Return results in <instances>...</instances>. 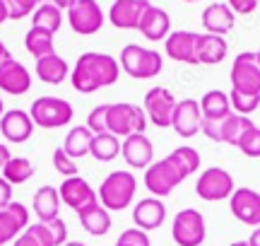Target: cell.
<instances>
[{
    "mask_svg": "<svg viewBox=\"0 0 260 246\" xmlns=\"http://www.w3.org/2000/svg\"><path fill=\"white\" fill-rule=\"evenodd\" d=\"M34 128L37 126L31 121L29 111H24V109H10V111H5V114L0 116V133L12 145L27 142L34 135Z\"/></svg>",
    "mask_w": 260,
    "mask_h": 246,
    "instance_id": "obj_14",
    "label": "cell"
},
{
    "mask_svg": "<svg viewBox=\"0 0 260 246\" xmlns=\"http://www.w3.org/2000/svg\"><path fill=\"white\" fill-rule=\"evenodd\" d=\"M29 116L34 126L39 128H46V131H56V128H65L68 123L73 121L75 109L68 99L60 97H39L31 102Z\"/></svg>",
    "mask_w": 260,
    "mask_h": 246,
    "instance_id": "obj_4",
    "label": "cell"
},
{
    "mask_svg": "<svg viewBox=\"0 0 260 246\" xmlns=\"http://www.w3.org/2000/svg\"><path fill=\"white\" fill-rule=\"evenodd\" d=\"M234 191H236L234 176L226 169H222V167H210V169L200 171V176L195 181V193H198V198L207 200V203L229 200Z\"/></svg>",
    "mask_w": 260,
    "mask_h": 246,
    "instance_id": "obj_7",
    "label": "cell"
},
{
    "mask_svg": "<svg viewBox=\"0 0 260 246\" xmlns=\"http://www.w3.org/2000/svg\"><path fill=\"white\" fill-rule=\"evenodd\" d=\"M255 58H258V63H260V51H255Z\"/></svg>",
    "mask_w": 260,
    "mask_h": 246,
    "instance_id": "obj_56",
    "label": "cell"
},
{
    "mask_svg": "<svg viewBox=\"0 0 260 246\" xmlns=\"http://www.w3.org/2000/svg\"><path fill=\"white\" fill-rule=\"evenodd\" d=\"M118 66L130 77H135V80H152V77H157L161 73L164 58L154 48H145V46H140V44H128L121 51Z\"/></svg>",
    "mask_w": 260,
    "mask_h": 246,
    "instance_id": "obj_3",
    "label": "cell"
},
{
    "mask_svg": "<svg viewBox=\"0 0 260 246\" xmlns=\"http://www.w3.org/2000/svg\"><path fill=\"white\" fill-rule=\"evenodd\" d=\"M248 246H260V227H255V229H253L251 239H248Z\"/></svg>",
    "mask_w": 260,
    "mask_h": 246,
    "instance_id": "obj_50",
    "label": "cell"
},
{
    "mask_svg": "<svg viewBox=\"0 0 260 246\" xmlns=\"http://www.w3.org/2000/svg\"><path fill=\"white\" fill-rule=\"evenodd\" d=\"M142 109L147 114V121L157 128H169L171 126V116H174V109H176V97L169 87H152L145 95V102H142Z\"/></svg>",
    "mask_w": 260,
    "mask_h": 246,
    "instance_id": "obj_11",
    "label": "cell"
},
{
    "mask_svg": "<svg viewBox=\"0 0 260 246\" xmlns=\"http://www.w3.org/2000/svg\"><path fill=\"white\" fill-rule=\"evenodd\" d=\"M31 208L37 212L39 222H51V220L60 218V196H58V189H53V186H41V189L34 193Z\"/></svg>",
    "mask_w": 260,
    "mask_h": 246,
    "instance_id": "obj_27",
    "label": "cell"
},
{
    "mask_svg": "<svg viewBox=\"0 0 260 246\" xmlns=\"http://www.w3.org/2000/svg\"><path fill=\"white\" fill-rule=\"evenodd\" d=\"M53 37H56V34H51V32H46V29L31 27L27 34H24V48H27L37 60L39 58H44V56H51V53H56Z\"/></svg>",
    "mask_w": 260,
    "mask_h": 246,
    "instance_id": "obj_30",
    "label": "cell"
},
{
    "mask_svg": "<svg viewBox=\"0 0 260 246\" xmlns=\"http://www.w3.org/2000/svg\"><path fill=\"white\" fill-rule=\"evenodd\" d=\"M229 53V44L217 34H200L198 37V66H217Z\"/></svg>",
    "mask_w": 260,
    "mask_h": 246,
    "instance_id": "obj_25",
    "label": "cell"
},
{
    "mask_svg": "<svg viewBox=\"0 0 260 246\" xmlns=\"http://www.w3.org/2000/svg\"><path fill=\"white\" fill-rule=\"evenodd\" d=\"M10 157H12V155H10V147H8V145H3V142H0V169L5 167V162H8Z\"/></svg>",
    "mask_w": 260,
    "mask_h": 246,
    "instance_id": "obj_49",
    "label": "cell"
},
{
    "mask_svg": "<svg viewBox=\"0 0 260 246\" xmlns=\"http://www.w3.org/2000/svg\"><path fill=\"white\" fill-rule=\"evenodd\" d=\"M8 8H5V3H3V0H0V24H5V22H8Z\"/></svg>",
    "mask_w": 260,
    "mask_h": 246,
    "instance_id": "obj_51",
    "label": "cell"
},
{
    "mask_svg": "<svg viewBox=\"0 0 260 246\" xmlns=\"http://www.w3.org/2000/svg\"><path fill=\"white\" fill-rule=\"evenodd\" d=\"M236 150H241L243 155L251 157V160H258L260 157V128L255 123L241 135V140L236 142Z\"/></svg>",
    "mask_w": 260,
    "mask_h": 246,
    "instance_id": "obj_36",
    "label": "cell"
},
{
    "mask_svg": "<svg viewBox=\"0 0 260 246\" xmlns=\"http://www.w3.org/2000/svg\"><path fill=\"white\" fill-rule=\"evenodd\" d=\"M10 203H12V186H10L8 181L0 176V210L8 208Z\"/></svg>",
    "mask_w": 260,
    "mask_h": 246,
    "instance_id": "obj_47",
    "label": "cell"
},
{
    "mask_svg": "<svg viewBox=\"0 0 260 246\" xmlns=\"http://www.w3.org/2000/svg\"><path fill=\"white\" fill-rule=\"evenodd\" d=\"M147 128V114L138 104L128 102H116L109 104V118H106V131L113 133L116 138H128L133 133H145Z\"/></svg>",
    "mask_w": 260,
    "mask_h": 246,
    "instance_id": "obj_5",
    "label": "cell"
},
{
    "mask_svg": "<svg viewBox=\"0 0 260 246\" xmlns=\"http://www.w3.org/2000/svg\"><path fill=\"white\" fill-rule=\"evenodd\" d=\"M113 246H152V241H149V234L147 232H142V229L133 227V229H125V232H121V237H118V241Z\"/></svg>",
    "mask_w": 260,
    "mask_h": 246,
    "instance_id": "obj_41",
    "label": "cell"
},
{
    "mask_svg": "<svg viewBox=\"0 0 260 246\" xmlns=\"http://www.w3.org/2000/svg\"><path fill=\"white\" fill-rule=\"evenodd\" d=\"M118 77H121V66L116 58L99 51H87L75 60L70 70V85L80 95H94L104 87L116 85Z\"/></svg>",
    "mask_w": 260,
    "mask_h": 246,
    "instance_id": "obj_1",
    "label": "cell"
},
{
    "mask_svg": "<svg viewBox=\"0 0 260 246\" xmlns=\"http://www.w3.org/2000/svg\"><path fill=\"white\" fill-rule=\"evenodd\" d=\"M164 218H167V205H164L161 198H154V196L138 200L135 208H133V222H135V227L147 232V234L152 229L161 227Z\"/></svg>",
    "mask_w": 260,
    "mask_h": 246,
    "instance_id": "obj_20",
    "label": "cell"
},
{
    "mask_svg": "<svg viewBox=\"0 0 260 246\" xmlns=\"http://www.w3.org/2000/svg\"><path fill=\"white\" fill-rule=\"evenodd\" d=\"M169 160L174 162V167L181 171L183 179H188L190 174H195V171L200 169V155H198V150L190 147V145H181V147H176V150L169 155Z\"/></svg>",
    "mask_w": 260,
    "mask_h": 246,
    "instance_id": "obj_34",
    "label": "cell"
},
{
    "mask_svg": "<svg viewBox=\"0 0 260 246\" xmlns=\"http://www.w3.org/2000/svg\"><path fill=\"white\" fill-rule=\"evenodd\" d=\"M77 220H80V225L87 234H92V237H104V234H109V229H111V212L104 208L102 203L96 200L92 205H87V208L77 210Z\"/></svg>",
    "mask_w": 260,
    "mask_h": 246,
    "instance_id": "obj_24",
    "label": "cell"
},
{
    "mask_svg": "<svg viewBox=\"0 0 260 246\" xmlns=\"http://www.w3.org/2000/svg\"><path fill=\"white\" fill-rule=\"evenodd\" d=\"M89 155L96 162H113L121 155V138H116L113 133H99L92 138Z\"/></svg>",
    "mask_w": 260,
    "mask_h": 246,
    "instance_id": "obj_31",
    "label": "cell"
},
{
    "mask_svg": "<svg viewBox=\"0 0 260 246\" xmlns=\"http://www.w3.org/2000/svg\"><path fill=\"white\" fill-rule=\"evenodd\" d=\"M12 246H44V244H41V241H39V239L34 237V234L29 232V227H27L17 239H15V241H12Z\"/></svg>",
    "mask_w": 260,
    "mask_h": 246,
    "instance_id": "obj_46",
    "label": "cell"
},
{
    "mask_svg": "<svg viewBox=\"0 0 260 246\" xmlns=\"http://www.w3.org/2000/svg\"><path fill=\"white\" fill-rule=\"evenodd\" d=\"M5 114V104H3V95H0V116Z\"/></svg>",
    "mask_w": 260,
    "mask_h": 246,
    "instance_id": "obj_54",
    "label": "cell"
},
{
    "mask_svg": "<svg viewBox=\"0 0 260 246\" xmlns=\"http://www.w3.org/2000/svg\"><path fill=\"white\" fill-rule=\"evenodd\" d=\"M29 227V210L24 203L12 200L8 208L0 210V246L15 239Z\"/></svg>",
    "mask_w": 260,
    "mask_h": 246,
    "instance_id": "obj_19",
    "label": "cell"
},
{
    "mask_svg": "<svg viewBox=\"0 0 260 246\" xmlns=\"http://www.w3.org/2000/svg\"><path fill=\"white\" fill-rule=\"evenodd\" d=\"M253 126L251 116H241V114H229L222 121V142L236 147V142L241 140V135Z\"/></svg>",
    "mask_w": 260,
    "mask_h": 246,
    "instance_id": "obj_35",
    "label": "cell"
},
{
    "mask_svg": "<svg viewBox=\"0 0 260 246\" xmlns=\"http://www.w3.org/2000/svg\"><path fill=\"white\" fill-rule=\"evenodd\" d=\"M58 196H60V203L68 205L70 210H82L87 205H92L96 203V191L89 186V181L82 179L80 174L77 176H70V179H63L60 183V189H58Z\"/></svg>",
    "mask_w": 260,
    "mask_h": 246,
    "instance_id": "obj_15",
    "label": "cell"
},
{
    "mask_svg": "<svg viewBox=\"0 0 260 246\" xmlns=\"http://www.w3.org/2000/svg\"><path fill=\"white\" fill-rule=\"evenodd\" d=\"M207 237V227H205V218L200 210L186 208L178 210L171 222V239L178 246H203Z\"/></svg>",
    "mask_w": 260,
    "mask_h": 246,
    "instance_id": "obj_6",
    "label": "cell"
},
{
    "mask_svg": "<svg viewBox=\"0 0 260 246\" xmlns=\"http://www.w3.org/2000/svg\"><path fill=\"white\" fill-rule=\"evenodd\" d=\"M121 157L133 169H147L154 162V145L145 133H133L121 142Z\"/></svg>",
    "mask_w": 260,
    "mask_h": 246,
    "instance_id": "obj_16",
    "label": "cell"
},
{
    "mask_svg": "<svg viewBox=\"0 0 260 246\" xmlns=\"http://www.w3.org/2000/svg\"><path fill=\"white\" fill-rule=\"evenodd\" d=\"M5 8H8V17L10 19H24L29 15H34V10L44 3V0H3Z\"/></svg>",
    "mask_w": 260,
    "mask_h": 246,
    "instance_id": "obj_38",
    "label": "cell"
},
{
    "mask_svg": "<svg viewBox=\"0 0 260 246\" xmlns=\"http://www.w3.org/2000/svg\"><path fill=\"white\" fill-rule=\"evenodd\" d=\"M63 246H87V244H84V241H65Z\"/></svg>",
    "mask_w": 260,
    "mask_h": 246,
    "instance_id": "obj_53",
    "label": "cell"
},
{
    "mask_svg": "<svg viewBox=\"0 0 260 246\" xmlns=\"http://www.w3.org/2000/svg\"><path fill=\"white\" fill-rule=\"evenodd\" d=\"M200 133H205V138H210L212 142H222V121H205L203 118Z\"/></svg>",
    "mask_w": 260,
    "mask_h": 246,
    "instance_id": "obj_43",
    "label": "cell"
},
{
    "mask_svg": "<svg viewBox=\"0 0 260 246\" xmlns=\"http://www.w3.org/2000/svg\"><path fill=\"white\" fill-rule=\"evenodd\" d=\"M200 123H203V114H200V102L198 99H181L176 102L174 116H171V128L176 131L181 138H193L200 133Z\"/></svg>",
    "mask_w": 260,
    "mask_h": 246,
    "instance_id": "obj_17",
    "label": "cell"
},
{
    "mask_svg": "<svg viewBox=\"0 0 260 246\" xmlns=\"http://www.w3.org/2000/svg\"><path fill=\"white\" fill-rule=\"evenodd\" d=\"M0 171H3L0 176L8 181L10 186H19V183H27L34 176V164L27 157H10Z\"/></svg>",
    "mask_w": 260,
    "mask_h": 246,
    "instance_id": "obj_32",
    "label": "cell"
},
{
    "mask_svg": "<svg viewBox=\"0 0 260 246\" xmlns=\"http://www.w3.org/2000/svg\"><path fill=\"white\" fill-rule=\"evenodd\" d=\"M106 118H109V104H99L94 106L89 116H87V128L94 133V135H99V133H109L106 131Z\"/></svg>",
    "mask_w": 260,
    "mask_h": 246,
    "instance_id": "obj_40",
    "label": "cell"
},
{
    "mask_svg": "<svg viewBox=\"0 0 260 246\" xmlns=\"http://www.w3.org/2000/svg\"><path fill=\"white\" fill-rule=\"evenodd\" d=\"M31 89V75L17 58H5L0 63V92L12 97H22Z\"/></svg>",
    "mask_w": 260,
    "mask_h": 246,
    "instance_id": "obj_13",
    "label": "cell"
},
{
    "mask_svg": "<svg viewBox=\"0 0 260 246\" xmlns=\"http://www.w3.org/2000/svg\"><path fill=\"white\" fill-rule=\"evenodd\" d=\"M183 176H181V171L174 167V162L164 157V160L159 162H152L145 171V186L147 191L154 196V198H167L171 196L174 191L183 183Z\"/></svg>",
    "mask_w": 260,
    "mask_h": 246,
    "instance_id": "obj_8",
    "label": "cell"
},
{
    "mask_svg": "<svg viewBox=\"0 0 260 246\" xmlns=\"http://www.w3.org/2000/svg\"><path fill=\"white\" fill-rule=\"evenodd\" d=\"M44 3H51V5H56L58 10H70L77 0H44Z\"/></svg>",
    "mask_w": 260,
    "mask_h": 246,
    "instance_id": "obj_48",
    "label": "cell"
},
{
    "mask_svg": "<svg viewBox=\"0 0 260 246\" xmlns=\"http://www.w3.org/2000/svg\"><path fill=\"white\" fill-rule=\"evenodd\" d=\"M198 32H171L164 41H167V56L176 63H186V66H198Z\"/></svg>",
    "mask_w": 260,
    "mask_h": 246,
    "instance_id": "obj_18",
    "label": "cell"
},
{
    "mask_svg": "<svg viewBox=\"0 0 260 246\" xmlns=\"http://www.w3.org/2000/svg\"><path fill=\"white\" fill-rule=\"evenodd\" d=\"M229 210L241 225L260 227V193L253 189H236L229 198Z\"/></svg>",
    "mask_w": 260,
    "mask_h": 246,
    "instance_id": "obj_12",
    "label": "cell"
},
{
    "mask_svg": "<svg viewBox=\"0 0 260 246\" xmlns=\"http://www.w3.org/2000/svg\"><path fill=\"white\" fill-rule=\"evenodd\" d=\"M92 138H94V133L89 131L87 126H75V128H70V133L65 135V142H63L65 155H68V157H73V160L87 157V155H89Z\"/></svg>",
    "mask_w": 260,
    "mask_h": 246,
    "instance_id": "obj_29",
    "label": "cell"
},
{
    "mask_svg": "<svg viewBox=\"0 0 260 246\" xmlns=\"http://www.w3.org/2000/svg\"><path fill=\"white\" fill-rule=\"evenodd\" d=\"M138 32L147 39V41H164V39L171 34V17H169V12L161 8L149 5V8L142 12V17H140Z\"/></svg>",
    "mask_w": 260,
    "mask_h": 246,
    "instance_id": "obj_22",
    "label": "cell"
},
{
    "mask_svg": "<svg viewBox=\"0 0 260 246\" xmlns=\"http://www.w3.org/2000/svg\"><path fill=\"white\" fill-rule=\"evenodd\" d=\"M200 114H203L205 121H224L229 114H234L229 95L222 92V89L205 92V97L200 99Z\"/></svg>",
    "mask_w": 260,
    "mask_h": 246,
    "instance_id": "obj_28",
    "label": "cell"
},
{
    "mask_svg": "<svg viewBox=\"0 0 260 246\" xmlns=\"http://www.w3.org/2000/svg\"><path fill=\"white\" fill-rule=\"evenodd\" d=\"M53 169H56L60 176H65V179H70V176H77V174H80L77 162H75L73 157H68L63 147H56V150H53Z\"/></svg>",
    "mask_w": 260,
    "mask_h": 246,
    "instance_id": "obj_39",
    "label": "cell"
},
{
    "mask_svg": "<svg viewBox=\"0 0 260 246\" xmlns=\"http://www.w3.org/2000/svg\"><path fill=\"white\" fill-rule=\"evenodd\" d=\"M48 229V234H51V241H53V246H63L65 241H68V225H65L60 218L51 220V222H44Z\"/></svg>",
    "mask_w": 260,
    "mask_h": 246,
    "instance_id": "obj_42",
    "label": "cell"
},
{
    "mask_svg": "<svg viewBox=\"0 0 260 246\" xmlns=\"http://www.w3.org/2000/svg\"><path fill=\"white\" fill-rule=\"evenodd\" d=\"M149 0H113L109 10V22L116 29H138L142 12L149 8Z\"/></svg>",
    "mask_w": 260,
    "mask_h": 246,
    "instance_id": "obj_21",
    "label": "cell"
},
{
    "mask_svg": "<svg viewBox=\"0 0 260 246\" xmlns=\"http://www.w3.org/2000/svg\"><path fill=\"white\" fill-rule=\"evenodd\" d=\"M37 77L44 85H63L70 77V66L58 53H51V56H44L37 60Z\"/></svg>",
    "mask_w": 260,
    "mask_h": 246,
    "instance_id": "obj_26",
    "label": "cell"
},
{
    "mask_svg": "<svg viewBox=\"0 0 260 246\" xmlns=\"http://www.w3.org/2000/svg\"><path fill=\"white\" fill-rule=\"evenodd\" d=\"M203 27L205 34H217V37H226L234 27H236V15L226 3H212L203 10Z\"/></svg>",
    "mask_w": 260,
    "mask_h": 246,
    "instance_id": "obj_23",
    "label": "cell"
},
{
    "mask_svg": "<svg viewBox=\"0 0 260 246\" xmlns=\"http://www.w3.org/2000/svg\"><path fill=\"white\" fill-rule=\"evenodd\" d=\"M229 102H232L234 114L248 116L260 106V95H239V92H229Z\"/></svg>",
    "mask_w": 260,
    "mask_h": 246,
    "instance_id": "obj_37",
    "label": "cell"
},
{
    "mask_svg": "<svg viewBox=\"0 0 260 246\" xmlns=\"http://www.w3.org/2000/svg\"><path fill=\"white\" fill-rule=\"evenodd\" d=\"M232 92L239 95H260V63L253 51H243L232 63Z\"/></svg>",
    "mask_w": 260,
    "mask_h": 246,
    "instance_id": "obj_9",
    "label": "cell"
},
{
    "mask_svg": "<svg viewBox=\"0 0 260 246\" xmlns=\"http://www.w3.org/2000/svg\"><path fill=\"white\" fill-rule=\"evenodd\" d=\"M60 24H63V10H58L51 3H41L34 10V15H31V27L46 29L51 34H56L58 29H60Z\"/></svg>",
    "mask_w": 260,
    "mask_h": 246,
    "instance_id": "obj_33",
    "label": "cell"
},
{
    "mask_svg": "<svg viewBox=\"0 0 260 246\" xmlns=\"http://www.w3.org/2000/svg\"><path fill=\"white\" fill-rule=\"evenodd\" d=\"M183 3H198V0H183Z\"/></svg>",
    "mask_w": 260,
    "mask_h": 246,
    "instance_id": "obj_57",
    "label": "cell"
},
{
    "mask_svg": "<svg viewBox=\"0 0 260 246\" xmlns=\"http://www.w3.org/2000/svg\"><path fill=\"white\" fill-rule=\"evenodd\" d=\"M29 232L34 234V237L41 241L44 246H53V241H51V234H48V229L44 222H34V225H29Z\"/></svg>",
    "mask_w": 260,
    "mask_h": 246,
    "instance_id": "obj_45",
    "label": "cell"
},
{
    "mask_svg": "<svg viewBox=\"0 0 260 246\" xmlns=\"http://www.w3.org/2000/svg\"><path fill=\"white\" fill-rule=\"evenodd\" d=\"M232 246H248V241H234Z\"/></svg>",
    "mask_w": 260,
    "mask_h": 246,
    "instance_id": "obj_55",
    "label": "cell"
},
{
    "mask_svg": "<svg viewBox=\"0 0 260 246\" xmlns=\"http://www.w3.org/2000/svg\"><path fill=\"white\" fill-rule=\"evenodd\" d=\"M68 22H70V29L75 34L92 37L104 27L106 15H104L102 5L96 0H77L73 8L68 10Z\"/></svg>",
    "mask_w": 260,
    "mask_h": 246,
    "instance_id": "obj_10",
    "label": "cell"
},
{
    "mask_svg": "<svg viewBox=\"0 0 260 246\" xmlns=\"http://www.w3.org/2000/svg\"><path fill=\"white\" fill-rule=\"evenodd\" d=\"M226 5L234 10V15H251L260 5V0H226Z\"/></svg>",
    "mask_w": 260,
    "mask_h": 246,
    "instance_id": "obj_44",
    "label": "cell"
},
{
    "mask_svg": "<svg viewBox=\"0 0 260 246\" xmlns=\"http://www.w3.org/2000/svg\"><path fill=\"white\" fill-rule=\"evenodd\" d=\"M5 58H10V51H8V46L3 44V39H0V63H3Z\"/></svg>",
    "mask_w": 260,
    "mask_h": 246,
    "instance_id": "obj_52",
    "label": "cell"
},
{
    "mask_svg": "<svg viewBox=\"0 0 260 246\" xmlns=\"http://www.w3.org/2000/svg\"><path fill=\"white\" fill-rule=\"evenodd\" d=\"M138 193V179L133 171H111L96 191V198L109 210H128Z\"/></svg>",
    "mask_w": 260,
    "mask_h": 246,
    "instance_id": "obj_2",
    "label": "cell"
}]
</instances>
